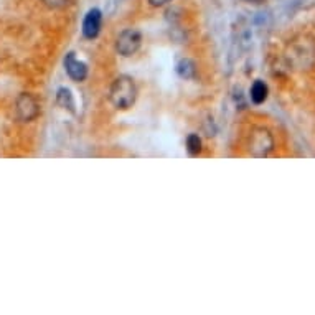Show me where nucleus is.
Listing matches in <instances>:
<instances>
[{
	"label": "nucleus",
	"mask_w": 315,
	"mask_h": 315,
	"mask_svg": "<svg viewBox=\"0 0 315 315\" xmlns=\"http://www.w3.org/2000/svg\"><path fill=\"white\" fill-rule=\"evenodd\" d=\"M56 102L63 109H68L70 112H75V99H73V94L68 87H60V89H58Z\"/></svg>",
	"instance_id": "6e6552de"
},
{
	"label": "nucleus",
	"mask_w": 315,
	"mask_h": 315,
	"mask_svg": "<svg viewBox=\"0 0 315 315\" xmlns=\"http://www.w3.org/2000/svg\"><path fill=\"white\" fill-rule=\"evenodd\" d=\"M64 70L73 81H83L87 76V66L86 63L79 61L75 53H68L64 58Z\"/></svg>",
	"instance_id": "0eeeda50"
},
{
	"label": "nucleus",
	"mask_w": 315,
	"mask_h": 315,
	"mask_svg": "<svg viewBox=\"0 0 315 315\" xmlns=\"http://www.w3.org/2000/svg\"><path fill=\"white\" fill-rule=\"evenodd\" d=\"M141 43H142V35L137 30H134V28H127V30H124L117 36L116 50L122 56H132L141 48Z\"/></svg>",
	"instance_id": "20e7f679"
},
{
	"label": "nucleus",
	"mask_w": 315,
	"mask_h": 315,
	"mask_svg": "<svg viewBox=\"0 0 315 315\" xmlns=\"http://www.w3.org/2000/svg\"><path fill=\"white\" fill-rule=\"evenodd\" d=\"M248 147L253 157H266L274 149V137L266 127H253Z\"/></svg>",
	"instance_id": "7ed1b4c3"
},
{
	"label": "nucleus",
	"mask_w": 315,
	"mask_h": 315,
	"mask_svg": "<svg viewBox=\"0 0 315 315\" xmlns=\"http://www.w3.org/2000/svg\"><path fill=\"white\" fill-rule=\"evenodd\" d=\"M101 24H102V13L99 9H91L86 13L83 20V35L86 38H96L101 32Z\"/></svg>",
	"instance_id": "423d86ee"
},
{
	"label": "nucleus",
	"mask_w": 315,
	"mask_h": 315,
	"mask_svg": "<svg viewBox=\"0 0 315 315\" xmlns=\"http://www.w3.org/2000/svg\"><path fill=\"white\" fill-rule=\"evenodd\" d=\"M246 2H251V4H261L262 0H246Z\"/></svg>",
	"instance_id": "4468645a"
},
{
	"label": "nucleus",
	"mask_w": 315,
	"mask_h": 315,
	"mask_svg": "<svg viewBox=\"0 0 315 315\" xmlns=\"http://www.w3.org/2000/svg\"><path fill=\"white\" fill-rule=\"evenodd\" d=\"M187 150L192 153V155H196L201 150V141L196 134H190L187 137Z\"/></svg>",
	"instance_id": "9b49d317"
},
{
	"label": "nucleus",
	"mask_w": 315,
	"mask_h": 315,
	"mask_svg": "<svg viewBox=\"0 0 315 315\" xmlns=\"http://www.w3.org/2000/svg\"><path fill=\"white\" fill-rule=\"evenodd\" d=\"M251 101L254 104H261V102H264L267 99V86L264 81H254V84L251 86Z\"/></svg>",
	"instance_id": "1a4fd4ad"
},
{
	"label": "nucleus",
	"mask_w": 315,
	"mask_h": 315,
	"mask_svg": "<svg viewBox=\"0 0 315 315\" xmlns=\"http://www.w3.org/2000/svg\"><path fill=\"white\" fill-rule=\"evenodd\" d=\"M41 2L50 9H61V7L68 5L70 0H41Z\"/></svg>",
	"instance_id": "f8f14e48"
},
{
	"label": "nucleus",
	"mask_w": 315,
	"mask_h": 315,
	"mask_svg": "<svg viewBox=\"0 0 315 315\" xmlns=\"http://www.w3.org/2000/svg\"><path fill=\"white\" fill-rule=\"evenodd\" d=\"M137 99V86L134 83V79L130 76L122 75L119 78H116L111 89H109V101L112 102V106L121 111L132 107V104Z\"/></svg>",
	"instance_id": "f03ea898"
},
{
	"label": "nucleus",
	"mask_w": 315,
	"mask_h": 315,
	"mask_svg": "<svg viewBox=\"0 0 315 315\" xmlns=\"http://www.w3.org/2000/svg\"><path fill=\"white\" fill-rule=\"evenodd\" d=\"M15 111L20 121L28 122V121H33L40 114V106L32 94L21 93L15 101Z\"/></svg>",
	"instance_id": "39448f33"
},
{
	"label": "nucleus",
	"mask_w": 315,
	"mask_h": 315,
	"mask_svg": "<svg viewBox=\"0 0 315 315\" xmlns=\"http://www.w3.org/2000/svg\"><path fill=\"white\" fill-rule=\"evenodd\" d=\"M170 0H149V4L152 7H164L165 4H168Z\"/></svg>",
	"instance_id": "ddd939ff"
},
{
	"label": "nucleus",
	"mask_w": 315,
	"mask_h": 315,
	"mask_svg": "<svg viewBox=\"0 0 315 315\" xmlns=\"http://www.w3.org/2000/svg\"><path fill=\"white\" fill-rule=\"evenodd\" d=\"M285 60L296 70H310L315 64V41L307 36L292 41L285 51Z\"/></svg>",
	"instance_id": "f257e3e1"
},
{
	"label": "nucleus",
	"mask_w": 315,
	"mask_h": 315,
	"mask_svg": "<svg viewBox=\"0 0 315 315\" xmlns=\"http://www.w3.org/2000/svg\"><path fill=\"white\" fill-rule=\"evenodd\" d=\"M177 71L183 79H192L195 76V73H196V64L192 60L185 58V60H182L177 64Z\"/></svg>",
	"instance_id": "9d476101"
}]
</instances>
